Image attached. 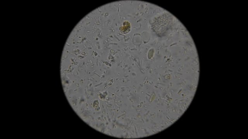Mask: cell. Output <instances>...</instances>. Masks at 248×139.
Returning <instances> with one entry per match:
<instances>
[{
	"instance_id": "obj_1",
	"label": "cell",
	"mask_w": 248,
	"mask_h": 139,
	"mask_svg": "<svg viewBox=\"0 0 248 139\" xmlns=\"http://www.w3.org/2000/svg\"><path fill=\"white\" fill-rule=\"evenodd\" d=\"M131 30V23L127 21L124 22L119 28L120 33L124 35L129 33Z\"/></svg>"
}]
</instances>
